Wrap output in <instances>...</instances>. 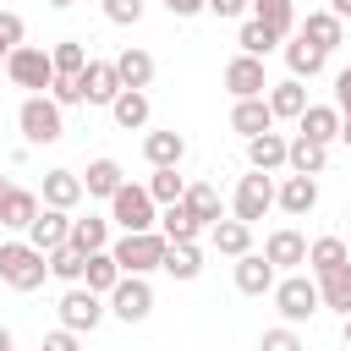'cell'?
Instances as JSON below:
<instances>
[{"label": "cell", "instance_id": "1", "mask_svg": "<svg viewBox=\"0 0 351 351\" xmlns=\"http://www.w3.org/2000/svg\"><path fill=\"white\" fill-rule=\"evenodd\" d=\"M16 126H22V137H27L33 148H49V143L66 137V110H60L49 93H27L22 110H16Z\"/></svg>", "mask_w": 351, "mask_h": 351}, {"label": "cell", "instance_id": "2", "mask_svg": "<svg viewBox=\"0 0 351 351\" xmlns=\"http://www.w3.org/2000/svg\"><path fill=\"white\" fill-rule=\"evenodd\" d=\"M49 280V258L27 241H0V285L11 291H38Z\"/></svg>", "mask_w": 351, "mask_h": 351}, {"label": "cell", "instance_id": "3", "mask_svg": "<svg viewBox=\"0 0 351 351\" xmlns=\"http://www.w3.org/2000/svg\"><path fill=\"white\" fill-rule=\"evenodd\" d=\"M110 219L121 225V236H143V230H159V203L148 197V186H121L110 197Z\"/></svg>", "mask_w": 351, "mask_h": 351}, {"label": "cell", "instance_id": "4", "mask_svg": "<svg viewBox=\"0 0 351 351\" xmlns=\"http://www.w3.org/2000/svg\"><path fill=\"white\" fill-rule=\"evenodd\" d=\"M269 296H274V307H280V318H285L291 329H296V324H307V318L324 307V296H318V280H313V274H302V269H296V274H285V280H280Z\"/></svg>", "mask_w": 351, "mask_h": 351}, {"label": "cell", "instance_id": "5", "mask_svg": "<svg viewBox=\"0 0 351 351\" xmlns=\"http://www.w3.org/2000/svg\"><path fill=\"white\" fill-rule=\"evenodd\" d=\"M165 236L159 230H143V236H121V241H110V252H115V263H121V274H154L159 263H165Z\"/></svg>", "mask_w": 351, "mask_h": 351}, {"label": "cell", "instance_id": "6", "mask_svg": "<svg viewBox=\"0 0 351 351\" xmlns=\"http://www.w3.org/2000/svg\"><path fill=\"white\" fill-rule=\"evenodd\" d=\"M269 208H274V176H263V170H247V176L236 181L230 219H241V225H258Z\"/></svg>", "mask_w": 351, "mask_h": 351}, {"label": "cell", "instance_id": "7", "mask_svg": "<svg viewBox=\"0 0 351 351\" xmlns=\"http://www.w3.org/2000/svg\"><path fill=\"white\" fill-rule=\"evenodd\" d=\"M104 296H93L88 285H66V296H60V329H71V335H88V329H99L104 324Z\"/></svg>", "mask_w": 351, "mask_h": 351}, {"label": "cell", "instance_id": "8", "mask_svg": "<svg viewBox=\"0 0 351 351\" xmlns=\"http://www.w3.org/2000/svg\"><path fill=\"white\" fill-rule=\"evenodd\" d=\"M5 77H11L16 88H27V93H44V88L55 82V60H49V49H38V44H22V49L5 60Z\"/></svg>", "mask_w": 351, "mask_h": 351}, {"label": "cell", "instance_id": "9", "mask_svg": "<svg viewBox=\"0 0 351 351\" xmlns=\"http://www.w3.org/2000/svg\"><path fill=\"white\" fill-rule=\"evenodd\" d=\"M104 302H110V313H115L121 324H143V318L154 313V285H148L143 274H121V285H115Z\"/></svg>", "mask_w": 351, "mask_h": 351}, {"label": "cell", "instance_id": "10", "mask_svg": "<svg viewBox=\"0 0 351 351\" xmlns=\"http://www.w3.org/2000/svg\"><path fill=\"white\" fill-rule=\"evenodd\" d=\"M77 88H82V104H115L126 88H121V71H115V60H88V71L77 77Z\"/></svg>", "mask_w": 351, "mask_h": 351}, {"label": "cell", "instance_id": "11", "mask_svg": "<svg viewBox=\"0 0 351 351\" xmlns=\"http://www.w3.org/2000/svg\"><path fill=\"white\" fill-rule=\"evenodd\" d=\"M263 258H269L274 269L296 274V269L307 263V236H302V230H291V225H280V230H269V241H263Z\"/></svg>", "mask_w": 351, "mask_h": 351}, {"label": "cell", "instance_id": "12", "mask_svg": "<svg viewBox=\"0 0 351 351\" xmlns=\"http://www.w3.org/2000/svg\"><path fill=\"white\" fill-rule=\"evenodd\" d=\"M225 88H230V99H263V93H269L263 60H252V55H236V60L225 66Z\"/></svg>", "mask_w": 351, "mask_h": 351}, {"label": "cell", "instance_id": "13", "mask_svg": "<svg viewBox=\"0 0 351 351\" xmlns=\"http://www.w3.org/2000/svg\"><path fill=\"white\" fill-rule=\"evenodd\" d=\"M44 208H60V214H71L82 197H88V186H82V176L77 170H44Z\"/></svg>", "mask_w": 351, "mask_h": 351}, {"label": "cell", "instance_id": "14", "mask_svg": "<svg viewBox=\"0 0 351 351\" xmlns=\"http://www.w3.org/2000/svg\"><path fill=\"white\" fill-rule=\"evenodd\" d=\"M274 285H280V269H274L263 252L236 258V291H241V296H269Z\"/></svg>", "mask_w": 351, "mask_h": 351}, {"label": "cell", "instance_id": "15", "mask_svg": "<svg viewBox=\"0 0 351 351\" xmlns=\"http://www.w3.org/2000/svg\"><path fill=\"white\" fill-rule=\"evenodd\" d=\"M296 33H302L307 44H318L324 55H335V49L346 44V22H340L335 11H307V16L296 22Z\"/></svg>", "mask_w": 351, "mask_h": 351}, {"label": "cell", "instance_id": "16", "mask_svg": "<svg viewBox=\"0 0 351 351\" xmlns=\"http://www.w3.org/2000/svg\"><path fill=\"white\" fill-rule=\"evenodd\" d=\"M340 121H346V115H340L335 104H307V110H302V121H296V137H307V143H324V148H329V143H340Z\"/></svg>", "mask_w": 351, "mask_h": 351}, {"label": "cell", "instance_id": "17", "mask_svg": "<svg viewBox=\"0 0 351 351\" xmlns=\"http://www.w3.org/2000/svg\"><path fill=\"white\" fill-rule=\"evenodd\" d=\"M274 203H280L291 219L313 214V208H318V176H285V181L274 186Z\"/></svg>", "mask_w": 351, "mask_h": 351}, {"label": "cell", "instance_id": "18", "mask_svg": "<svg viewBox=\"0 0 351 351\" xmlns=\"http://www.w3.org/2000/svg\"><path fill=\"white\" fill-rule=\"evenodd\" d=\"M66 241H71V214H60V208H38V219L27 225V247L55 252V247H66Z\"/></svg>", "mask_w": 351, "mask_h": 351}, {"label": "cell", "instance_id": "19", "mask_svg": "<svg viewBox=\"0 0 351 351\" xmlns=\"http://www.w3.org/2000/svg\"><path fill=\"white\" fill-rule=\"evenodd\" d=\"M230 132H241L247 143L263 137V132H274V110H269V99H236V110H230Z\"/></svg>", "mask_w": 351, "mask_h": 351}, {"label": "cell", "instance_id": "20", "mask_svg": "<svg viewBox=\"0 0 351 351\" xmlns=\"http://www.w3.org/2000/svg\"><path fill=\"white\" fill-rule=\"evenodd\" d=\"M82 186H88V197H104V203H110V197L126 186V170H121V159H110V154H104V159H88V170H82Z\"/></svg>", "mask_w": 351, "mask_h": 351}, {"label": "cell", "instance_id": "21", "mask_svg": "<svg viewBox=\"0 0 351 351\" xmlns=\"http://www.w3.org/2000/svg\"><path fill=\"white\" fill-rule=\"evenodd\" d=\"M143 159H148L154 170H176V165L186 159V137H181V132H148V137H143Z\"/></svg>", "mask_w": 351, "mask_h": 351}, {"label": "cell", "instance_id": "22", "mask_svg": "<svg viewBox=\"0 0 351 351\" xmlns=\"http://www.w3.org/2000/svg\"><path fill=\"white\" fill-rule=\"evenodd\" d=\"M285 154H291V137H280V132H263V137H252V143H247V165H252V170H263V176L285 170Z\"/></svg>", "mask_w": 351, "mask_h": 351}, {"label": "cell", "instance_id": "23", "mask_svg": "<svg viewBox=\"0 0 351 351\" xmlns=\"http://www.w3.org/2000/svg\"><path fill=\"white\" fill-rule=\"evenodd\" d=\"M269 110H274V121H302V110H307V88L296 82V77H285V82H269Z\"/></svg>", "mask_w": 351, "mask_h": 351}, {"label": "cell", "instance_id": "24", "mask_svg": "<svg viewBox=\"0 0 351 351\" xmlns=\"http://www.w3.org/2000/svg\"><path fill=\"white\" fill-rule=\"evenodd\" d=\"M203 230H208V225H203V219H197L186 203H170V208H159V236H165V241H197Z\"/></svg>", "mask_w": 351, "mask_h": 351}, {"label": "cell", "instance_id": "25", "mask_svg": "<svg viewBox=\"0 0 351 351\" xmlns=\"http://www.w3.org/2000/svg\"><path fill=\"white\" fill-rule=\"evenodd\" d=\"M351 263V252H346V241L340 236H318V241H307V274L318 280V274H335V269H346Z\"/></svg>", "mask_w": 351, "mask_h": 351}, {"label": "cell", "instance_id": "26", "mask_svg": "<svg viewBox=\"0 0 351 351\" xmlns=\"http://www.w3.org/2000/svg\"><path fill=\"white\" fill-rule=\"evenodd\" d=\"M285 66H291V77L302 82V77H318V71L329 66V55H324L318 44H307V38L296 33V38H285Z\"/></svg>", "mask_w": 351, "mask_h": 351}, {"label": "cell", "instance_id": "27", "mask_svg": "<svg viewBox=\"0 0 351 351\" xmlns=\"http://www.w3.org/2000/svg\"><path fill=\"white\" fill-rule=\"evenodd\" d=\"M115 71H121V88H143V93H148V82H154V55L137 49V44H126V49L115 55Z\"/></svg>", "mask_w": 351, "mask_h": 351}, {"label": "cell", "instance_id": "28", "mask_svg": "<svg viewBox=\"0 0 351 351\" xmlns=\"http://www.w3.org/2000/svg\"><path fill=\"white\" fill-rule=\"evenodd\" d=\"M110 115H115V126H121V132H143V126H148V115H154V104H148V93H143V88H126V93L110 104Z\"/></svg>", "mask_w": 351, "mask_h": 351}, {"label": "cell", "instance_id": "29", "mask_svg": "<svg viewBox=\"0 0 351 351\" xmlns=\"http://www.w3.org/2000/svg\"><path fill=\"white\" fill-rule=\"evenodd\" d=\"M181 203H186L208 230L225 219V197H219V186H208V181H186V197H181Z\"/></svg>", "mask_w": 351, "mask_h": 351}, {"label": "cell", "instance_id": "30", "mask_svg": "<svg viewBox=\"0 0 351 351\" xmlns=\"http://www.w3.org/2000/svg\"><path fill=\"white\" fill-rule=\"evenodd\" d=\"M159 269H165L170 280H197V274H203V247H197V241H170Z\"/></svg>", "mask_w": 351, "mask_h": 351}, {"label": "cell", "instance_id": "31", "mask_svg": "<svg viewBox=\"0 0 351 351\" xmlns=\"http://www.w3.org/2000/svg\"><path fill=\"white\" fill-rule=\"evenodd\" d=\"M82 285L93 291V296H110L115 285H121V263H115V252L104 247V252H88V269H82Z\"/></svg>", "mask_w": 351, "mask_h": 351}, {"label": "cell", "instance_id": "32", "mask_svg": "<svg viewBox=\"0 0 351 351\" xmlns=\"http://www.w3.org/2000/svg\"><path fill=\"white\" fill-rule=\"evenodd\" d=\"M252 16H258L263 27H274L280 44L296 38V22H302V16H296V0H252Z\"/></svg>", "mask_w": 351, "mask_h": 351}, {"label": "cell", "instance_id": "33", "mask_svg": "<svg viewBox=\"0 0 351 351\" xmlns=\"http://www.w3.org/2000/svg\"><path fill=\"white\" fill-rule=\"evenodd\" d=\"M208 241H214V252H225V258H247V252H252V225L219 219V225L208 230Z\"/></svg>", "mask_w": 351, "mask_h": 351}, {"label": "cell", "instance_id": "34", "mask_svg": "<svg viewBox=\"0 0 351 351\" xmlns=\"http://www.w3.org/2000/svg\"><path fill=\"white\" fill-rule=\"evenodd\" d=\"M285 165H291V176H324V165H329V148H324V143H307V137H291V154H285Z\"/></svg>", "mask_w": 351, "mask_h": 351}, {"label": "cell", "instance_id": "35", "mask_svg": "<svg viewBox=\"0 0 351 351\" xmlns=\"http://www.w3.org/2000/svg\"><path fill=\"white\" fill-rule=\"evenodd\" d=\"M38 208H44V197H38V192H27V186H16V192L5 197V208H0V225H11V230H27V225L38 219Z\"/></svg>", "mask_w": 351, "mask_h": 351}, {"label": "cell", "instance_id": "36", "mask_svg": "<svg viewBox=\"0 0 351 351\" xmlns=\"http://www.w3.org/2000/svg\"><path fill=\"white\" fill-rule=\"evenodd\" d=\"M71 247H77V252H104V247H110V219H104V214L71 219Z\"/></svg>", "mask_w": 351, "mask_h": 351}, {"label": "cell", "instance_id": "37", "mask_svg": "<svg viewBox=\"0 0 351 351\" xmlns=\"http://www.w3.org/2000/svg\"><path fill=\"white\" fill-rule=\"evenodd\" d=\"M44 258H49V280H60V285H82L88 252H77V247L66 241V247H55V252H44Z\"/></svg>", "mask_w": 351, "mask_h": 351}, {"label": "cell", "instance_id": "38", "mask_svg": "<svg viewBox=\"0 0 351 351\" xmlns=\"http://www.w3.org/2000/svg\"><path fill=\"white\" fill-rule=\"evenodd\" d=\"M318 296H324V307H335L340 318H351V263L335 269V274H318Z\"/></svg>", "mask_w": 351, "mask_h": 351}, {"label": "cell", "instance_id": "39", "mask_svg": "<svg viewBox=\"0 0 351 351\" xmlns=\"http://www.w3.org/2000/svg\"><path fill=\"white\" fill-rule=\"evenodd\" d=\"M236 44H241V55L263 60L269 49H280V33H274V27H263L258 16H247V22H241V33H236Z\"/></svg>", "mask_w": 351, "mask_h": 351}, {"label": "cell", "instance_id": "40", "mask_svg": "<svg viewBox=\"0 0 351 351\" xmlns=\"http://www.w3.org/2000/svg\"><path fill=\"white\" fill-rule=\"evenodd\" d=\"M49 60H55V77H82L88 71V44L82 38H60L49 49Z\"/></svg>", "mask_w": 351, "mask_h": 351}, {"label": "cell", "instance_id": "41", "mask_svg": "<svg viewBox=\"0 0 351 351\" xmlns=\"http://www.w3.org/2000/svg\"><path fill=\"white\" fill-rule=\"evenodd\" d=\"M148 197H154L159 208L181 203V197H186V176H176V170H154V176H148Z\"/></svg>", "mask_w": 351, "mask_h": 351}, {"label": "cell", "instance_id": "42", "mask_svg": "<svg viewBox=\"0 0 351 351\" xmlns=\"http://www.w3.org/2000/svg\"><path fill=\"white\" fill-rule=\"evenodd\" d=\"M22 38H27V22H22L16 11H0V66L22 49Z\"/></svg>", "mask_w": 351, "mask_h": 351}, {"label": "cell", "instance_id": "43", "mask_svg": "<svg viewBox=\"0 0 351 351\" xmlns=\"http://www.w3.org/2000/svg\"><path fill=\"white\" fill-rule=\"evenodd\" d=\"M143 11H148V0H104V16H110L115 27H137Z\"/></svg>", "mask_w": 351, "mask_h": 351}, {"label": "cell", "instance_id": "44", "mask_svg": "<svg viewBox=\"0 0 351 351\" xmlns=\"http://www.w3.org/2000/svg\"><path fill=\"white\" fill-rule=\"evenodd\" d=\"M258 351H307V346H302V335H296L291 324H280V329H263Z\"/></svg>", "mask_w": 351, "mask_h": 351}, {"label": "cell", "instance_id": "45", "mask_svg": "<svg viewBox=\"0 0 351 351\" xmlns=\"http://www.w3.org/2000/svg\"><path fill=\"white\" fill-rule=\"evenodd\" d=\"M49 99H55L60 110H71V104H82V88H77V77H55V82H49Z\"/></svg>", "mask_w": 351, "mask_h": 351}, {"label": "cell", "instance_id": "46", "mask_svg": "<svg viewBox=\"0 0 351 351\" xmlns=\"http://www.w3.org/2000/svg\"><path fill=\"white\" fill-rule=\"evenodd\" d=\"M335 110L351 121V66H346V71H335Z\"/></svg>", "mask_w": 351, "mask_h": 351}, {"label": "cell", "instance_id": "47", "mask_svg": "<svg viewBox=\"0 0 351 351\" xmlns=\"http://www.w3.org/2000/svg\"><path fill=\"white\" fill-rule=\"evenodd\" d=\"M44 351H82V346H77L71 329H49V335H44Z\"/></svg>", "mask_w": 351, "mask_h": 351}, {"label": "cell", "instance_id": "48", "mask_svg": "<svg viewBox=\"0 0 351 351\" xmlns=\"http://www.w3.org/2000/svg\"><path fill=\"white\" fill-rule=\"evenodd\" d=\"M208 11H214V16H247L252 0H208Z\"/></svg>", "mask_w": 351, "mask_h": 351}, {"label": "cell", "instance_id": "49", "mask_svg": "<svg viewBox=\"0 0 351 351\" xmlns=\"http://www.w3.org/2000/svg\"><path fill=\"white\" fill-rule=\"evenodd\" d=\"M170 16H197V11H208V0H159Z\"/></svg>", "mask_w": 351, "mask_h": 351}, {"label": "cell", "instance_id": "50", "mask_svg": "<svg viewBox=\"0 0 351 351\" xmlns=\"http://www.w3.org/2000/svg\"><path fill=\"white\" fill-rule=\"evenodd\" d=\"M11 192H16V181H11V176H0V208H5V197H11Z\"/></svg>", "mask_w": 351, "mask_h": 351}, {"label": "cell", "instance_id": "51", "mask_svg": "<svg viewBox=\"0 0 351 351\" xmlns=\"http://www.w3.org/2000/svg\"><path fill=\"white\" fill-rule=\"evenodd\" d=\"M329 11H335V16L346 22V16H351V0H329Z\"/></svg>", "mask_w": 351, "mask_h": 351}, {"label": "cell", "instance_id": "52", "mask_svg": "<svg viewBox=\"0 0 351 351\" xmlns=\"http://www.w3.org/2000/svg\"><path fill=\"white\" fill-rule=\"evenodd\" d=\"M340 143H346V148H351V121H340Z\"/></svg>", "mask_w": 351, "mask_h": 351}, {"label": "cell", "instance_id": "53", "mask_svg": "<svg viewBox=\"0 0 351 351\" xmlns=\"http://www.w3.org/2000/svg\"><path fill=\"white\" fill-rule=\"evenodd\" d=\"M0 351H11V329H0Z\"/></svg>", "mask_w": 351, "mask_h": 351}, {"label": "cell", "instance_id": "54", "mask_svg": "<svg viewBox=\"0 0 351 351\" xmlns=\"http://www.w3.org/2000/svg\"><path fill=\"white\" fill-rule=\"evenodd\" d=\"M49 5H55V11H66V5H77V0H49Z\"/></svg>", "mask_w": 351, "mask_h": 351}, {"label": "cell", "instance_id": "55", "mask_svg": "<svg viewBox=\"0 0 351 351\" xmlns=\"http://www.w3.org/2000/svg\"><path fill=\"white\" fill-rule=\"evenodd\" d=\"M346 351H351V318H346Z\"/></svg>", "mask_w": 351, "mask_h": 351}, {"label": "cell", "instance_id": "56", "mask_svg": "<svg viewBox=\"0 0 351 351\" xmlns=\"http://www.w3.org/2000/svg\"><path fill=\"white\" fill-rule=\"evenodd\" d=\"M346 219H351V208H346Z\"/></svg>", "mask_w": 351, "mask_h": 351}]
</instances>
